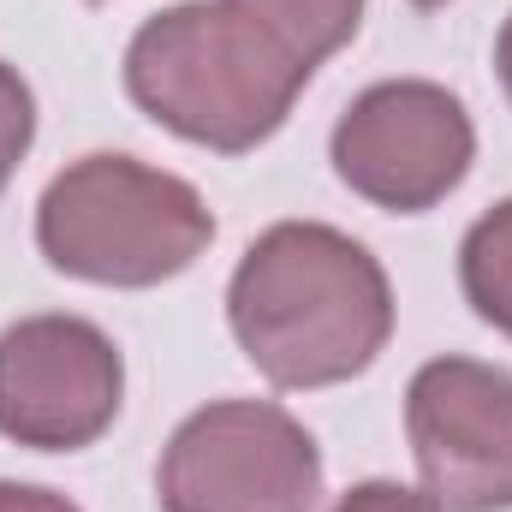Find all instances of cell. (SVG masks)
Listing matches in <instances>:
<instances>
[{
    "label": "cell",
    "mask_w": 512,
    "mask_h": 512,
    "mask_svg": "<svg viewBox=\"0 0 512 512\" xmlns=\"http://www.w3.org/2000/svg\"><path fill=\"white\" fill-rule=\"evenodd\" d=\"M239 6L251 18H262L310 72L328 54H340L364 24V0H239Z\"/></svg>",
    "instance_id": "9"
},
{
    "label": "cell",
    "mask_w": 512,
    "mask_h": 512,
    "mask_svg": "<svg viewBox=\"0 0 512 512\" xmlns=\"http://www.w3.org/2000/svg\"><path fill=\"white\" fill-rule=\"evenodd\" d=\"M405 435L441 512H512V376L483 358H429L405 387Z\"/></svg>",
    "instance_id": "7"
},
{
    "label": "cell",
    "mask_w": 512,
    "mask_h": 512,
    "mask_svg": "<svg viewBox=\"0 0 512 512\" xmlns=\"http://www.w3.org/2000/svg\"><path fill=\"white\" fill-rule=\"evenodd\" d=\"M215 245V215L191 179L137 155H84L48 179L36 203V251L48 268L143 292L185 274Z\"/></svg>",
    "instance_id": "3"
},
{
    "label": "cell",
    "mask_w": 512,
    "mask_h": 512,
    "mask_svg": "<svg viewBox=\"0 0 512 512\" xmlns=\"http://www.w3.org/2000/svg\"><path fill=\"white\" fill-rule=\"evenodd\" d=\"M30 137H36V96L18 78V66L0 60V191L18 173V161L30 155Z\"/></svg>",
    "instance_id": "10"
},
{
    "label": "cell",
    "mask_w": 512,
    "mask_h": 512,
    "mask_svg": "<svg viewBox=\"0 0 512 512\" xmlns=\"http://www.w3.org/2000/svg\"><path fill=\"white\" fill-rule=\"evenodd\" d=\"M334 512H441L423 489H405V483H387V477H376V483H358V489H346L340 501H334Z\"/></svg>",
    "instance_id": "11"
},
{
    "label": "cell",
    "mask_w": 512,
    "mask_h": 512,
    "mask_svg": "<svg viewBox=\"0 0 512 512\" xmlns=\"http://www.w3.org/2000/svg\"><path fill=\"white\" fill-rule=\"evenodd\" d=\"M459 286L465 304L512 340V197L471 221L459 245Z\"/></svg>",
    "instance_id": "8"
},
{
    "label": "cell",
    "mask_w": 512,
    "mask_h": 512,
    "mask_svg": "<svg viewBox=\"0 0 512 512\" xmlns=\"http://www.w3.org/2000/svg\"><path fill=\"white\" fill-rule=\"evenodd\" d=\"M90 6H102V0H90Z\"/></svg>",
    "instance_id": "15"
},
{
    "label": "cell",
    "mask_w": 512,
    "mask_h": 512,
    "mask_svg": "<svg viewBox=\"0 0 512 512\" xmlns=\"http://www.w3.org/2000/svg\"><path fill=\"white\" fill-rule=\"evenodd\" d=\"M161 512H316L322 453L274 399H215L191 411L155 465Z\"/></svg>",
    "instance_id": "4"
},
{
    "label": "cell",
    "mask_w": 512,
    "mask_h": 512,
    "mask_svg": "<svg viewBox=\"0 0 512 512\" xmlns=\"http://www.w3.org/2000/svg\"><path fill=\"white\" fill-rule=\"evenodd\" d=\"M411 6H423V12H435V6H447V0H411Z\"/></svg>",
    "instance_id": "14"
},
{
    "label": "cell",
    "mask_w": 512,
    "mask_h": 512,
    "mask_svg": "<svg viewBox=\"0 0 512 512\" xmlns=\"http://www.w3.org/2000/svg\"><path fill=\"white\" fill-rule=\"evenodd\" d=\"M0 512H78L66 495L54 489H36V483H6L0 477Z\"/></svg>",
    "instance_id": "12"
},
{
    "label": "cell",
    "mask_w": 512,
    "mask_h": 512,
    "mask_svg": "<svg viewBox=\"0 0 512 512\" xmlns=\"http://www.w3.org/2000/svg\"><path fill=\"white\" fill-rule=\"evenodd\" d=\"M328 161L352 197L387 215H423L465 185L477 161V126L447 84L387 78L352 96V108L334 120Z\"/></svg>",
    "instance_id": "5"
},
{
    "label": "cell",
    "mask_w": 512,
    "mask_h": 512,
    "mask_svg": "<svg viewBox=\"0 0 512 512\" xmlns=\"http://www.w3.org/2000/svg\"><path fill=\"white\" fill-rule=\"evenodd\" d=\"M126 399L120 346L84 316H24L0 334V435L30 453L102 441Z\"/></svg>",
    "instance_id": "6"
},
{
    "label": "cell",
    "mask_w": 512,
    "mask_h": 512,
    "mask_svg": "<svg viewBox=\"0 0 512 512\" xmlns=\"http://www.w3.org/2000/svg\"><path fill=\"white\" fill-rule=\"evenodd\" d=\"M495 72H501V90H507V102H512V12H507V24H501V42H495Z\"/></svg>",
    "instance_id": "13"
},
{
    "label": "cell",
    "mask_w": 512,
    "mask_h": 512,
    "mask_svg": "<svg viewBox=\"0 0 512 512\" xmlns=\"http://www.w3.org/2000/svg\"><path fill=\"white\" fill-rule=\"evenodd\" d=\"M227 328L274 387H340L382 358L393 334V286L352 233L280 221L227 280Z\"/></svg>",
    "instance_id": "1"
},
{
    "label": "cell",
    "mask_w": 512,
    "mask_h": 512,
    "mask_svg": "<svg viewBox=\"0 0 512 512\" xmlns=\"http://www.w3.org/2000/svg\"><path fill=\"white\" fill-rule=\"evenodd\" d=\"M310 66L239 0H179L126 42V96L161 131L245 155L286 126Z\"/></svg>",
    "instance_id": "2"
}]
</instances>
